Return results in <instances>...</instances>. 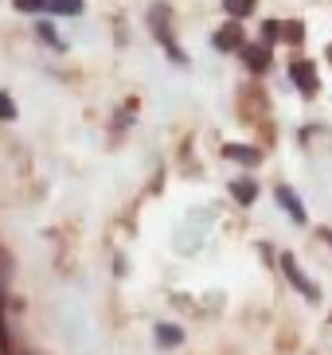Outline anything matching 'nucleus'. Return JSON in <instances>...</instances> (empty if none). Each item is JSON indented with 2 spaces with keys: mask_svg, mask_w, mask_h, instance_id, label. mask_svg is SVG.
Masks as SVG:
<instances>
[{
  "mask_svg": "<svg viewBox=\"0 0 332 355\" xmlns=\"http://www.w3.org/2000/svg\"><path fill=\"white\" fill-rule=\"evenodd\" d=\"M242 63L254 74H262L270 67V43H242Z\"/></svg>",
  "mask_w": 332,
  "mask_h": 355,
  "instance_id": "nucleus-1",
  "label": "nucleus"
},
{
  "mask_svg": "<svg viewBox=\"0 0 332 355\" xmlns=\"http://www.w3.org/2000/svg\"><path fill=\"white\" fill-rule=\"evenodd\" d=\"M281 270H285V277H290V282L297 285V289H301L305 297H309V301H317V297H321V293H317V285H313L309 277H305V273L297 270V261H293L290 254H285V258H281Z\"/></svg>",
  "mask_w": 332,
  "mask_h": 355,
  "instance_id": "nucleus-2",
  "label": "nucleus"
},
{
  "mask_svg": "<svg viewBox=\"0 0 332 355\" xmlns=\"http://www.w3.org/2000/svg\"><path fill=\"white\" fill-rule=\"evenodd\" d=\"M242 43H247V40H242V28L235 20L215 32V47H219V51H242Z\"/></svg>",
  "mask_w": 332,
  "mask_h": 355,
  "instance_id": "nucleus-3",
  "label": "nucleus"
},
{
  "mask_svg": "<svg viewBox=\"0 0 332 355\" xmlns=\"http://www.w3.org/2000/svg\"><path fill=\"white\" fill-rule=\"evenodd\" d=\"M290 74H293V83L301 86V94H317V67H313V63H305V59H301V63L290 67Z\"/></svg>",
  "mask_w": 332,
  "mask_h": 355,
  "instance_id": "nucleus-4",
  "label": "nucleus"
},
{
  "mask_svg": "<svg viewBox=\"0 0 332 355\" xmlns=\"http://www.w3.org/2000/svg\"><path fill=\"white\" fill-rule=\"evenodd\" d=\"M274 196H278V203H281V207H285V215H290V219L297 223V227H301V223H305V207H301V199L293 196L290 188H278V191H274Z\"/></svg>",
  "mask_w": 332,
  "mask_h": 355,
  "instance_id": "nucleus-5",
  "label": "nucleus"
},
{
  "mask_svg": "<svg viewBox=\"0 0 332 355\" xmlns=\"http://www.w3.org/2000/svg\"><path fill=\"white\" fill-rule=\"evenodd\" d=\"M223 153H227V160H239V164H258L262 160V153L258 148H250V145H227Z\"/></svg>",
  "mask_w": 332,
  "mask_h": 355,
  "instance_id": "nucleus-6",
  "label": "nucleus"
},
{
  "mask_svg": "<svg viewBox=\"0 0 332 355\" xmlns=\"http://www.w3.org/2000/svg\"><path fill=\"white\" fill-rule=\"evenodd\" d=\"M156 344L160 347H180L184 344V332H180L176 324H160V328H156Z\"/></svg>",
  "mask_w": 332,
  "mask_h": 355,
  "instance_id": "nucleus-7",
  "label": "nucleus"
},
{
  "mask_svg": "<svg viewBox=\"0 0 332 355\" xmlns=\"http://www.w3.org/2000/svg\"><path fill=\"white\" fill-rule=\"evenodd\" d=\"M47 12H59V16H78V12H83V0H47Z\"/></svg>",
  "mask_w": 332,
  "mask_h": 355,
  "instance_id": "nucleus-8",
  "label": "nucleus"
},
{
  "mask_svg": "<svg viewBox=\"0 0 332 355\" xmlns=\"http://www.w3.org/2000/svg\"><path fill=\"white\" fill-rule=\"evenodd\" d=\"M231 196L239 199V203H254V196H258V188H254L250 180H239V184H231Z\"/></svg>",
  "mask_w": 332,
  "mask_h": 355,
  "instance_id": "nucleus-9",
  "label": "nucleus"
},
{
  "mask_svg": "<svg viewBox=\"0 0 332 355\" xmlns=\"http://www.w3.org/2000/svg\"><path fill=\"white\" fill-rule=\"evenodd\" d=\"M223 8L231 12V20H242V16L254 12V0H223Z\"/></svg>",
  "mask_w": 332,
  "mask_h": 355,
  "instance_id": "nucleus-10",
  "label": "nucleus"
},
{
  "mask_svg": "<svg viewBox=\"0 0 332 355\" xmlns=\"http://www.w3.org/2000/svg\"><path fill=\"white\" fill-rule=\"evenodd\" d=\"M281 40L301 43V40H305V28H301V24H281Z\"/></svg>",
  "mask_w": 332,
  "mask_h": 355,
  "instance_id": "nucleus-11",
  "label": "nucleus"
},
{
  "mask_svg": "<svg viewBox=\"0 0 332 355\" xmlns=\"http://www.w3.org/2000/svg\"><path fill=\"white\" fill-rule=\"evenodd\" d=\"M278 35H281V24H278V20H266V24H262V43H274Z\"/></svg>",
  "mask_w": 332,
  "mask_h": 355,
  "instance_id": "nucleus-12",
  "label": "nucleus"
},
{
  "mask_svg": "<svg viewBox=\"0 0 332 355\" xmlns=\"http://www.w3.org/2000/svg\"><path fill=\"white\" fill-rule=\"evenodd\" d=\"M16 117V102L8 94H0V121H12Z\"/></svg>",
  "mask_w": 332,
  "mask_h": 355,
  "instance_id": "nucleus-13",
  "label": "nucleus"
},
{
  "mask_svg": "<svg viewBox=\"0 0 332 355\" xmlns=\"http://www.w3.org/2000/svg\"><path fill=\"white\" fill-rule=\"evenodd\" d=\"M12 4H16L20 12H43L47 8V0H12Z\"/></svg>",
  "mask_w": 332,
  "mask_h": 355,
  "instance_id": "nucleus-14",
  "label": "nucleus"
},
{
  "mask_svg": "<svg viewBox=\"0 0 332 355\" xmlns=\"http://www.w3.org/2000/svg\"><path fill=\"white\" fill-rule=\"evenodd\" d=\"M35 32H40V40H47V43H51V47H63V43H59V35H55V28H51V24H40V28H35Z\"/></svg>",
  "mask_w": 332,
  "mask_h": 355,
  "instance_id": "nucleus-15",
  "label": "nucleus"
},
{
  "mask_svg": "<svg viewBox=\"0 0 332 355\" xmlns=\"http://www.w3.org/2000/svg\"><path fill=\"white\" fill-rule=\"evenodd\" d=\"M329 59H332V47H329Z\"/></svg>",
  "mask_w": 332,
  "mask_h": 355,
  "instance_id": "nucleus-16",
  "label": "nucleus"
}]
</instances>
